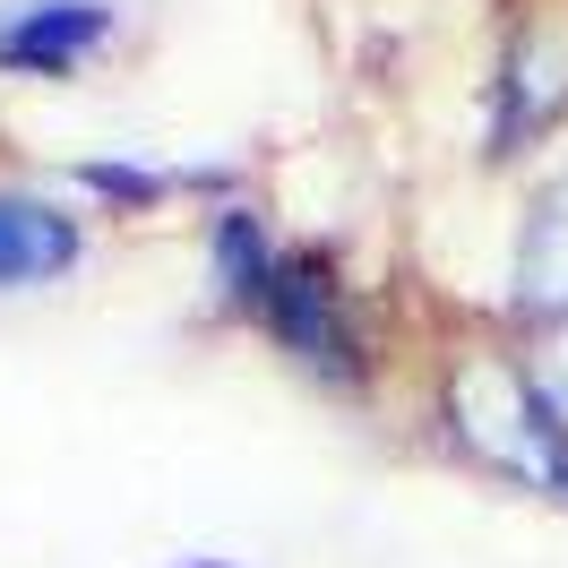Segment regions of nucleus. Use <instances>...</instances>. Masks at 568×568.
Instances as JSON below:
<instances>
[{
  "label": "nucleus",
  "instance_id": "nucleus-2",
  "mask_svg": "<svg viewBox=\"0 0 568 568\" xmlns=\"http://www.w3.org/2000/svg\"><path fill=\"white\" fill-rule=\"evenodd\" d=\"M104 43V9L95 0H43V9H27L18 27H0V61H18V70H70L78 52H95Z\"/></svg>",
  "mask_w": 568,
  "mask_h": 568
},
{
  "label": "nucleus",
  "instance_id": "nucleus-3",
  "mask_svg": "<svg viewBox=\"0 0 568 568\" xmlns=\"http://www.w3.org/2000/svg\"><path fill=\"white\" fill-rule=\"evenodd\" d=\"M78 258V233L70 215L36 207V199H0V284H27V276H52Z\"/></svg>",
  "mask_w": 568,
  "mask_h": 568
},
{
  "label": "nucleus",
  "instance_id": "nucleus-1",
  "mask_svg": "<svg viewBox=\"0 0 568 568\" xmlns=\"http://www.w3.org/2000/svg\"><path fill=\"white\" fill-rule=\"evenodd\" d=\"M267 327H276L293 354L327 371V379H362V345H354V320H345V293L327 276V258H284L267 267Z\"/></svg>",
  "mask_w": 568,
  "mask_h": 568
}]
</instances>
